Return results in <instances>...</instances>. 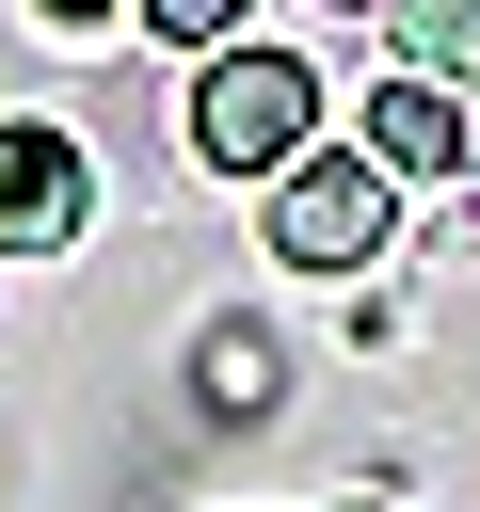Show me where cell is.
<instances>
[{
	"label": "cell",
	"mask_w": 480,
	"mask_h": 512,
	"mask_svg": "<svg viewBox=\"0 0 480 512\" xmlns=\"http://www.w3.org/2000/svg\"><path fill=\"white\" fill-rule=\"evenodd\" d=\"M304 128H320V64L304 48H208L192 64V160L208 176H288L304 160Z\"/></svg>",
	"instance_id": "6da1fadb"
},
{
	"label": "cell",
	"mask_w": 480,
	"mask_h": 512,
	"mask_svg": "<svg viewBox=\"0 0 480 512\" xmlns=\"http://www.w3.org/2000/svg\"><path fill=\"white\" fill-rule=\"evenodd\" d=\"M384 224H400V176H384L368 144H304V160L272 176V256H288V272H368Z\"/></svg>",
	"instance_id": "7a4b0ae2"
},
{
	"label": "cell",
	"mask_w": 480,
	"mask_h": 512,
	"mask_svg": "<svg viewBox=\"0 0 480 512\" xmlns=\"http://www.w3.org/2000/svg\"><path fill=\"white\" fill-rule=\"evenodd\" d=\"M48 16H96V0H48Z\"/></svg>",
	"instance_id": "52a82bcc"
},
{
	"label": "cell",
	"mask_w": 480,
	"mask_h": 512,
	"mask_svg": "<svg viewBox=\"0 0 480 512\" xmlns=\"http://www.w3.org/2000/svg\"><path fill=\"white\" fill-rule=\"evenodd\" d=\"M384 16H400V80L480 112V0H384Z\"/></svg>",
	"instance_id": "5b68a950"
},
{
	"label": "cell",
	"mask_w": 480,
	"mask_h": 512,
	"mask_svg": "<svg viewBox=\"0 0 480 512\" xmlns=\"http://www.w3.org/2000/svg\"><path fill=\"white\" fill-rule=\"evenodd\" d=\"M352 144H368V160H384L400 192H416V176H464V160H480V144H464V96H432V80H384Z\"/></svg>",
	"instance_id": "277c9868"
},
{
	"label": "cell",
	"mask_w": 480,
	"mask_h": 512,
	"mask_svg": "<svg viewBox=\"0 0 480 512\" xmlns=\"http://www.w3.org/2000/svg\"><path fill=\"white\" fill-rule=\"evenodd\" d=\"M336 512H384V496H336Z\"/></svg>",
	"instance_id": "ba28073f"
},
{
	"label": "cell",
	"mask_w": 480,
	"mask_h": 512,
	"mask_svg": "<svg viewBox=\"0 0 480 512\" xmlns=\"http://www.w3.org/2000/svg\"><path fill=\"white\" fill-rule=\"evenodd\" d=\"M144 32H160V48H192V64H208V48H240V0H144Z\"/></svg>",
	"instance_id": "8992f818"
},
{
	"label": "cell",
	"mask_w": 480,
	"mask_h": 512,
	"mask_svg": "<svg viewBox=\"0 0 480 512\" xmlns=\"http://www.w3.org/2000/svg\"><path fill=\"white\" fill-rule=\"evenodd\" d=\"M96 224V176H80V144L48 128V112H0V256H64Z\"/></svg>",
	"instance_id": "3957f363"
}]
</instances>
